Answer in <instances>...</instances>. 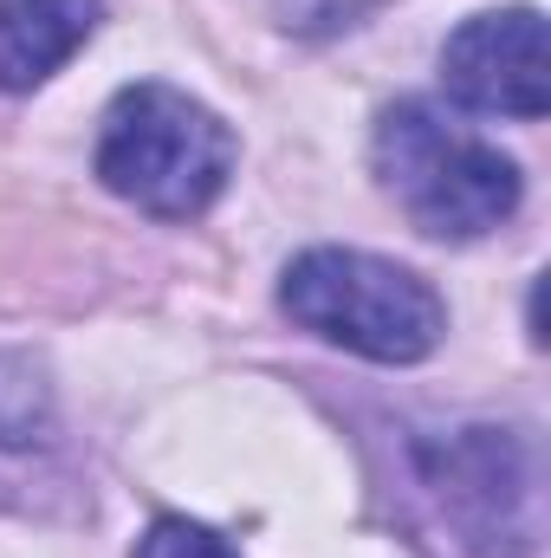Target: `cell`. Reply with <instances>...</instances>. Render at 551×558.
I'll return each mask as SVG.
<instances>
[{"mask_svg":"<svg viewBox=\"0 0 551 558\" xmlns=\"http://www.w3.org/2000/svg\"><path fill=\"white\" fill-rule=\"evenodd\" d=\"M105 20V0H0V92L46 85Z\"/></svg>","mask_w":551,"mask_h":558,"instance_id":"8992f818","label":"cell"},{"mask_svg":"<svg viewBox=\"0 0 551 558\" xmlns=\"http://www.w3.org/2000/svg\"><path fill=\"white\" fill-rule=\"evenodd\" d=\"M241 162L234 131L175 85H124L98 131V182L156 221H195Z\"/></svg>","mask_w":551,"mask_h":558,"instance_id":"6da1fadb","label":"cell"},{"mask_svg":"<svg viewBox=\"0 0 551 558\" xmlns=\"http://www.w3.org/2000/svg\"><path fill=\"white\" fill-rule=\"evenodd\" d=\"M421 487L474 558L539 553V461L519 428H454L421 441Z\"/></svg>","mask_w":551,"mask_h":558,"instance_id":"277c9868","label":"cell"},{"mask_svg":"<svg viewBox=\"0 0 551 558\" xmlns=\"http://www.w3.org/2000/svg\"><path fill=\"white\" fill-rule=\"evenodd\" d=\"M131 558H241L221 533H208L201 520H182V513H162L149 520V533L137 539Z\"/></svg>","mask_w":551,"mask_h":558,"instance_id":"ba28073f","label":"cell"},{"mask_svg":"<svg viewBox=\"0 0 551 558\" xmlns=\"http://www.w3.org/2000/svg\"><path fill=\"white\" fill-rule=\"evenodd\" d=\"M441 85L454 105L480 118H546L551 111V65H546V13L539 7H493L474 13L441 46Z\"/></svg>","mask_w":551,"mask_h":558,"instance_id":"5b68a950","label":"cell"},{"mask_svg":"<svg viewBox=\"0 0 551 558\" xmlns=\"http://www.w3.org/2000/svg\"><path fill=\"white\" fill-rule=\"evenodd\" d=\"M370 156H377V175L396 195V208L434 241H480V234L506 228L526 195L519 162L500 143L448 124L421 98H403L377 118Z\"/></svg>","mask_w":551,"mask_h":558,"instance_id":"7a4b0ae2","label":"cell"},{"mask_svg":"<svg viewBox=\"0 0 551 558\" xmlns=\"http://www.w3.org/2000/svg\"><path fill=\"white\" fill-rule=\"evenodd\" d=\"M279 305L292 312V325L370 364H421L448 338L441 292L409 267L357 247H305L279 279Z\"/></svg>","mask_w":551,"mask_h":558,"instance_id":"3957f363","label":"cell"},{"mask_svg":"<svg viewBox=\"0 0 551 558\" xmlns=\"http://www.w3.org/2000/svg\"><path fill=\"white\" fill-rule=\"evenodd\" d=\"M59 468V416L39 371L0 351V500H33Z\"/></svg>","mask_w":551,"mask_h":558,"instance_id":"52a82bcc","label":"cell"}]
</instances>
